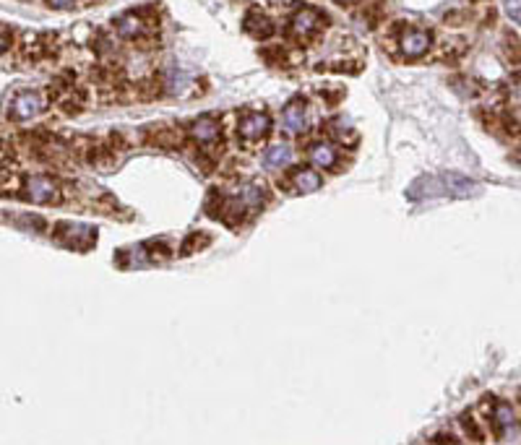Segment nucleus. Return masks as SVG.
<instances>
[{"instance_id": "5", "label": "nucleus", "mask_w": 521, "mask_h": 445, "mask_svg": "<svg viewBox=\"0 0 521 445\" xmlns=\"http://www.w3.org/2000/svg\"><path fill=\"white\" fill-rule=\"evenodd\" d=\"M401 53L407 57H422L430 47V32L425 29H407L401 34Z\"/></svg>"}, {"instance_id": "1", "label": "nucleus", "mask_w": 521, "mask_h": 445, "mask_svg": "<svg viewBox=\"0 0 521 445\" xmlns=\"http://www.w3.org/2000/svg\"><path fill=\"white\" fill-rule=\"evenodd\" d=\"M475 193H477L475 180L464 178V175H456V172H443V175H435V178H422L407 190V196L412 200L438 198V196L469 198V196H475Z\"/></svg>"}, {"instance_id": "19", "label": "nucleus", "mask_w": 521, "mask_h": 445, "mask_svg": "<svg viewBox=\"0 0 521 445\" xmlns=\"http://www.w3.org/2000/svg\"><path fill=\"white\" fill-rule=\"evenodd\" d=\"M339 3H352V0H339Z\"/></svg>"}, {"instance_id": "6", "label": "nucleus", "mask_w": 521, "mask_h": 445, "mask_svg": "<svg viewBox=\"0 0 521 445\" xmlns=\"http://www.w3.org/2000/svg\"><path fill=\"white\" fill-rule=\"evenodd\" d=\"M260 203H263V185L253 182V185H248V188H243V193L235 196V198L229 200L227 206H229V209H235L238 216H243V214L250 211V209H258Z\"/></svg>"}, {"instance_id": "2", "label": "nucleus", "mask_w": 521, "mask_h": 445, "mask_svg": "<svg viewBox=\"0 0 521 445\" xmlns=\"http://www.w3.org/2000/svg\"><path fill=\"white\" fill-rule=\"evenodd\" d=\"M26 198L32 203H53V200L60 198V190L50 178L35 175V178L26 180Z\"/></svg>"}, {"instance_id": "9", "label": "nucleus", "mask_w": 521, "mask_h": 445, "mask_svg": "<svg viewBox=\"0 0 521 445\" xmlns=\"http://www.w3.org/2000/svg\"><path fill=\"white\" fill-rule=\"evenodd\" d=\"M191 133L196 141H201V144H214L216 138H219V123H216L214 117H198L196 123H193Z\"/></svg>"}, {"instance_id": "17", "label": "nucleus", "mask_w": 521, "mask_h": 445, "mask_svg": "<svg viewBox=\"0 0 521 445\" xmlns=\"http://www.w3.org/2000/svg\"><path fill=\"white\" fill-rule=\"evenodd\" d=\"M76 0H47L50 8H57V11H66V8H73Z\"/></svg>"}, {"instance_id": "7", "label": "nucleus", "mask_w": 521, "mask_h": 445, "mask_svg": "<svg viewBox=\"0 0 521 445\" xmlns=\"http://www.w3.org/2000/svg\"><path fill=\"white\" fill-rule=\"evenodd\" d=\"M321 26V13L316 8H300V11L292 16V32L297 37H310Z\"/></svg>"}, {"instance_id": "4", "label": "nucleus", "mask_w": 521, "mask_h": 445, "mask_svg": "<svg viewBox=\"0 0 521 445\" xmlns=\"http://www.w3.org/2000/svg\"><path fill=\"white\" fill-rule=\"evenodd\" d=\"M269 128H272V120H269V115H263V112H248V115H243V120H240V135L248 138V141L263 138V135L269 133Z\"/></svg>"}, {"instance_id": "12", "label": "nucleus", "mask_w": 521, "mask_h": 445, "mask_svg": "<svg viewBox=\"0 0 521 445\" xmlns=\"http://www.w3.org/2000/svg\"><path fill=\"white\" fill-rule=\"evenodd\" d=\"M292 182H295L297 193H313V190L321 188V175L313 169H297Z\"/></svg>"}, {"instance_id": "13", "label": "nucleus", "mask_w": 521, "mask_h": 445, "mask_svg": "<svg viewBox=\"0 0 521 445\" xmlns=\"http://www.w3.org/2000/svg\"><path fill=\"white\" fill-rule=\"evenodd\" d=\"M493 422H495L498 435H509V430L513 427V412H511L509 404H498V406H495V417H493Z\"/></svg>"}, {"instance_id": "15", "label": "nucleus", "mask_w": 521, "mask_h": 445, "mask_svg": "<svg viewBox=\"0 0 521 445\" xmlns=\"http://www.w3.org/2000/svg\"><path fill=\"white\" fill-rule=\"evenodd\" d=\"M290 156H292V151H290V146H272L269 151H266V164L269 167H282V164H287L290 162Z\"/></svg>"}, {"instance_id": "3", "label": "nucleus", "mask_w": 521, "mask_h": 445, "mask_svg": "<svg viewBox=\"0 0 521 445\" xmlns=\"http://www.w3.org/2000/svg\"><path fill=\"white\" fill-rule=\"evenodd\" d=\"M42 110V100L35 91H21L11 102V117L13 120H32Z\"/></svg>"}, {"instance_id": "14", "label": "nucleus", "mask_w": 521, "mask_h": 445, "mask_svg": "<svg viewBox=\"0 0 521 445\" xmlns=\"http://www.w3.org/2000/svg\"><path fill=\"white\" fill-rule=\"evenodd\" d=\"M117 32L123 34V37H128V39H133V37H138V34L144 32V21L138 16H133V13H128V16H123L117 21Z\"/></svg>"}, {"instance_id": "10", "label": "nucleus", "mask_w": 521, "mask_h": 445, "mask_svg": "<svg viewBox=\"0 0 521 445\" xmlns=\"http://www.w3.org/2000/svg\"><path fill=\"white\" fill-rule=\"evenodd\" d=\"M245 32L253 34V37H258V39H266V37L274 32V26L260 11H250L248 16H245Z\"/></svg>"}, {"instance_id": "18", "label": "nucleus", "mask_w": 521, "mask_h": 445, "mask_svg": "<svg viewBox=\"0 0 521 445\" xmlns=\"http://www.w3.org/2000/svg\"><path fill=\"white\" fill-rule=\"evenodd\" d=\"M8 42H11V37H8V32H6L3 26H0V53H3L6 47H8Z\"/></svg>"}, {"instance_id": "16", "label": "nucleus", "mask_w": 521, "mask_h": 445, "mask_svg": "<svg viewBox=\"0 0 521 445\" xmlns=\"http://www.w3.org/2000/svg\"><path fill=\"white\" fill-rule=\"evenodd\" d=\"M506 11L511 13L513 21L521 23V0H506Z\"/></svg>"}, {"instance_id": "11", "label": "nucleus", "mask_w": 521, "mask_h": 445, "mask_svg": "<svg viewBox=\"0 0 521 445\" xmlns=\"http://www.w3.org/2000/svg\"><path fill=\"white\" fill-rule=\"evenodd\" d=\"M310 162L316 164V167H334L337 164V151L331 149L329 144H313L310 146Z\"/></svg>"}, {"instance_id": "8", "label": "nucleus", "mask_w": 521, "mask_h": 445, "mask_svg": "<svg viewBox=\"0 0 521 445\" xmlns=\"http://www.w3.org/2000/svg\"><path fill=\"white\" fill-rule=\"evenodd\" d=\"M282 123L287 133H300L305 128V107H303V102L287 104V110L282 112Z\"/></svg>"}]
</instances>
